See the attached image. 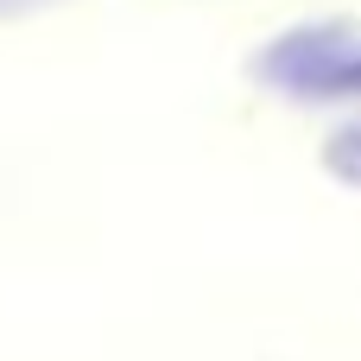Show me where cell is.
I'll return each instance as SVG.
<instances>
[{"mask_svg":"<svg viewBox=\"0 0 361 361\" xmlns=\"http://www.w3.org/2000/svg\"><path fill=\"white\" fill-rule=\"evenodd\" d=\"M311 89H361V57H343V63L311 70Z\"/></svg>","mask_w":361,"mask_h":361,"instance_id":"1","label":"cell"}]
</instances>
